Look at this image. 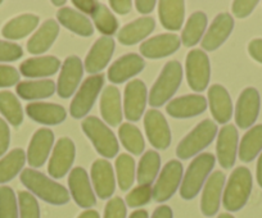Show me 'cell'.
<instances>
[{
  "label": "cell",
  "mask_w": 262,
  "mask_h": 218,
  "mask_svg": "<svg viewBox=\"0 0 262 218\" xmlns=\"http://www.w3.org/2000/svg\"><path fill=\"white\" fill-rule=\"evenodd\" d=\"M9 140H11V132L8 125L4 119L0 118V157L8 149Z\"/></svg>",
  "instance_id": "f907efd6"
},
{
  "label": "cell",
  "mask_w": 262,
  "mask_h": 218,
  "mask_svg": "<svg viewBox=\"0 0 262 218\" xmlns=\"http://www.w3.org/2000/svg\"><path fill=\"white\" fill-rule=\"evenodd\" d=\"M0 218H18L16 195L8 186L0 187Z\"/></svg>",
  "instance_id": "7bdbcfd3"
},
{
  "label": "cell",
  "mask_w": 262,
  "mask_h": 218,
  "mask_svg": "<svg viewBox=\"0 0 262 218\" xmlns=\"http://www.w3.org/2000/svg\"><path fill=\"white\" fill-rule=\"evenodd\" d=\"M208 103L211 114L217 124H226L233 116V103L228 90L221 85L215 84L208 90Z\"/></svg>",
  "instance_id": "d4e9b609"
},
{
  "label": "cell",
  "mask_w": 262,
  "mask_h": 218,
  "mask_svg": "<svg viewBox=\"0 0 262 218\" xmlns=\"http://www.w3.org/2000/svg\"><path fill=\"white\" fill-rule=\"evenodd\" d=\"M54 142V134L49 129H40L32 136L27 150V160L31 167H41L49 157Z\"/></svg>",
  "instance_id": "44dd1931"
},
{
  "label": "cell",
  "mask_w": 262,
  "mask_h": 218,
  "mask_svg": "<svg viewBox=\"0 0 262 218\" xmlns=\"http://www.w3.org/2000/svg\"><path fill=\"white\" fill-rule=\"evenodd\" d=\"M77 218H100V217H99V213H98L97 210L88 209L85 210V212H82Z\"/></svg>",
  "instance_id": "680465c9"
},
{
  "label": "cell",
  "mask_w": 262,
  "mask_h": 218,
  "mask_svg": "<svg viewBox=\"0 0 262 218\" xmlns=\"http://www.w3.org/2000/svg\"><path fill=\"white\" fill-rule=\"evenodd\" d=\"M82 74H84V66L79 57L72 56L66 59L60 69L59 79H58V95L63 99L71 96L79 86Z\"/></svg>",
  "instance_id": "5bb4252c"
},
{
  "label": "cell",
  "mask_w": 262,
  "mask_h": 218,
  "mask_svg": "<svg viewBox=\"0 0 262 218\" xmlns=\"http://www.w3.org/2000/svg\"><path fill=\"white\" fill-rule=\"evenodd\" d=\"M156 22L152 17H142L127 23L118 32V41L123 45H134L152 34Z\"/></svg>",
  "instance_id": "f1b7e54d"
},
{
  "label": "cell",
  "mask_w": 262,
  "mask_h": 218,
  "mask_svg": "<svg viewBox=\"0 0 262 218\" xmlns=\"http://www.w3.org/2000/svg\"><path fill=\"white\" fill-rule=\"evenodd\" d=\"M180 37L172 34H162L148 39L140 45L142 56L149 59H160L171 56L180 46Z\"/></svg>",
  "instance_id": "ac0fdd59"
},
{
  "label": "cell",
  "mask_w": 262,
  "mask_h": 218,
  "mask_svg": "<svg viewBox=\"0 0 262 218\" xmlns=\"http://www.w3.org/2000/svg\"><path fill=\"white\" fill-rule=\"evenodd\" d=\"M0 113L13 126H19L24 121L21 103L11 91H0Z\"/></svg>",
  "instance_id": "f35d334b"
},
{
  "label": "cell",
  "mask_w": 262,
  "mask_h": 218,
  "mask_svg": "<svg viewBox=\"0 0 262 218\" xmlns=\"http://www.w3.org/2000/svg\"><path fill=\"white\" fill-rule=\"evenodd\" d=\"M207 108V100L202 95H185L171 100L166 111L173 118H189L203 113Z\"/></svg>",
  "instance_id": "603a6c76"
},
{
  "label": "cell",
  "mask_w": 262,
  "mask_h": 218,
  "mask_svg": "<svg viewBox=\"0 0 262 218\" xmlns=\"http://www.w3.org/2000/svg\"><path fill=\"white\" fill-rule=\"evenodd\" d=\"M181 79H183L181 64L178 61L167 62L150 90L149 104L152 107H161L166 102H168L178 91L181 84Z\"/></svg>",
  "instance_id": "277c9868"
},
{
  "label": "cell",
  "mask_w": 262,
  "mask_h": 218,
  "mask_svg": "<svg viewBox=\"0 0 262 218\" xmlns=\"http://www.w3.org/2000/svg\"><path fill=\"white\" fill-rule=\"evenodd\" d=\"M18 203L21 218H40L39 203L31 192L19 191Z\"/></svg>",
  "instance_id": "ee69618b"
},
{
  "label": "cell",
  "mask_w": 262,
  "mask_h": 218,
  "mask_svg": "<svg viewBox=\"0 0 262 218\" xmlns=\"http://www.w3.org/2000/svg\"><path fill=\"white\" fill-rule=\"evenodd\" d=\"M0 4H2V2H0Z\"/></svg>",
  "instance_id": "be15d7a7"
},
{
  "label": "cell",
  "mask_w": 262,
  "mask_h": 218,
  "mask_svg": "<svg viewBox=\"0 0 262 218\" xmlns=\"http://www.w3.org/2000/svg\"><path fill=\"white\" fill-rule=\"evenodd\" d=\"M152 218H173L172 209L168 205H161L155 210Z\"/></svg>",
  "instance_id": "9f6ffc18"
},
{
  "label": "cell",
  "mask_w": 262,
  "mask_h": 218,
  "mask_svg": "<svg viewBox=\"0 0 262 218\" xmlns=\"http://www.w3.org/2000/svg\"><path fill=\"white\" fill-rule=\"evenodd\" d=\"M234 29V19L229 13H220L213 22L210 29L206 32L202 40V47L208 52H213L220 47L230 36Z\"/></svg>",
  "instance_id": "d6986e66"
},
{
  "label": "cell",
  "mask_w": 262,
  "mask_h": 218,
  "mask_svg": "<svg viewBox=\"0 0 262 218\" xmlns=\"http://www.w3.org/2000/svg\"><path fill=\"white\" fill-rule=\"evenodd\" d=\"M217 134V125L211 119L201 122L190 134L186 135L176 148V154L180 159H189L212 142Z\"/></svg>",
  "instance_id": "5b68a950"
},
{
  "label": "cell",
  "mask_w": 262,
  "mask_h": 218,
  "mask_svg": "<svg viewBox=\"0 0 262 218\" xmlns=\"http://www.w3.org/2000/svg\"><path fill=\"white\" fill-rule=\"evenodd\" d=\"M57 18L63 27L70 31L80 35V36H92L94 32V27L90 19L80 12L71 8H62L58 11Z\"/></svg>",
  "instance_id": "1f68e13d"
},
{
  "label": "cell",
  "mask_w": 262,
  "mask_h": 218,
  "mask_svg": "<svg viewBox=\"0 0 262 218\" xmlns=\"http://www.w3.org/2000/svg\"><path fill=\"white\" fill-rule=\"evenodd\" d=\"M161 167L160 154L155 150H148L144 153L138 166L137 179L140 185H150L157 177Z\"/></svg>",
  "instance_id": "8d00e7d4"
},
{
  "label": "cell",
  "mask_w": 262,
  "mask_h": 218,
  "mask_svg": "<svg viewBox=\"0 0 262 218\" xmlns=\"http://www.w3.org/2000/svg\"><path fill=\"white\" fill-rule=\"evenodd\" d=\"M58 34H59V26H58L57 22L54 19H48L41 25V27H39L34 36L29 40L27 50L31 54L45 53L55 41Z\"/></svg>",
  "instance_id": "4dcf8cb0"
},
{
  "label": "cell",
  "mask_w": 262,
  "mask_h": 218,
  "mask_svg": "<svg viewBox=\"0 0 262 218\" xmlns=\"http://www.w3.org/2000/svg\"><path fill=\"white\" fill-rule=\"evenodd\" d=\"M57 90L52 80H36V81H24L17 85V94L25 100L45 99L54 94Z\"/></svg>",
  "instance_id": "836d02e7"
},
{
  "label": "cell",
  "mask_w": 262,
  "mask_h": 218,
  "mask_svg": "<svg viewBox=\"0 0 262 218\" xmlns=\"http://www.w3.org/2000/svg\"><path fill=\"white\" fill-rule=\"evenodd\" d=\"M26 113L35 122L49 126L62 124L67 117L64 108L54 103H31L26 107Z\"/></svg>",
  "instance_id": "484cf974"
},
{
  "label": "cell",
  "mask_w": 262,
  "mask_h": 218,
  "mask_svg": "<svg viewBox=\"0 0 262 218\" xmlns=\"http://www.w3.org/2000/svg\"><path fill=\"white\" fill-rule=\"evenodd\" d=\"M155 0H137L135 2V7H137V11L142 14H148L150 12H153L156 7Z\"/></svg>",
  "instance_id": "11a10c76"
},
{
  "label": "cell",
  "mask_w": 262,
  "mask_h": 218,
  "mask_svg": "<svg viewBox=\"0 0 262 218\" xmlns=\"http://www.w3.org/2000/svg\"><path fill=\"white\" fill-rule=\"evenodd\" d=\"M147 105V86L142 80L128 82L123 95V112L128 121H139Z\"/></svg>",
  "instance_id": "30bf717a"
},
{
  "label": "cell",
  "mask_w": 262,
  "mask_h": 218,
  "mask_svg": "<svg viewBox=\"0 0 262 218\" xmlns=\"http://www.w3.org/2000/svg\"><path fill=\"white\" fill-rule=\"evenodd\" d=\"M69 186L72 198L79 207L92 208L95 205L97 199L90 185L89 176L84 168L76 167L72 169L69 177Z\"/></svg>",
  "instance_id": "2e32d148"
},
{
  "label": "cell",
  "mask_w": 262,
  "mask_h": 218,
  "mask_svg": "<svg viewBox=\"0 0 262 218\" xmlns=\"http://www.w3.org/2000/svg\"><path fill=\"white\" fill-rule=\"evenodd\" d=\"M115 52V40L112 37H100L94 42L85 58V69L89 74H98L107 67Z\"/></svg>",
  "instance_id": "ffe728a7"
},
{
  "label": "cell",
  "mask_w": 262,
  "mask_h": 218,
  "mask_svg": "<svg viewBox=\"0 0 262 218\" xmlns=\"http://www.w3.org/2000/svg\"><path fill=\"white\" fill-rule=\"evenodd\" d=\"M144 127L148 140L156 149L165 150L171 144V131L167 121L157 109H150L145 113Z\"/></svg>",
  "instance_id": "7c38bea8"
},
{
  "label": "cell",
  "mask_w": 262,
  "mask_h": 218,
  "mask_svg": "<svg viewBox=\"0 0 262 218\" xmlns=\"http://www.w3.org/2000/svg\"><path fill=\"white\" fill-rule=\"evenodd\" d=\"M85 135L90 139L97 152L105 158L115 157L118 153V141L107 125L94 116L86 117L81 124Z\"/></svg>",
  "instance_id": "8992f818"
},
{
  "label": "cell",
  "mask_w": 262,
  "mask_h": 218,
  "mask_svg": "<svg viewBox=\"0 0 262 218\" xmlns=\"http://www.w3.org/2000/svg\"><path fill=\"white\" fill-rule=\"evenodd\" d=\"M252 191V175L246 167H238L229 177L224 190V207L229 212L242 209L248 202Z\"/></svg>",
  "instance_id": "3957f363"
},
{
  "label": "cell",
  "mask_w": 262,
  "mask_h": 218,
  "mask_svg": "<svg viewBox=\"0 0 262 218\" xmlns=\"http://www.w3.org/2000/svg\"><path fill=\"white\" fill-rule=\"evenodd\" d=\"M262 150V125L252 127L244 134L239 144V159L243 162L253 160Z\"/></svg>",
  "instance_id": "e575fe53"
},
{
  "label": "cell",
  "mask_w": 262,
  "mask_h": 218,
  "mask_svg": "<svg viewBox=\"0 0 262 218\" xmlns=\"http://www.w3.org/2000/svg\"><path fill=\"white\" fill-rule=\"evenodd\" d=\"M98 2H94V0H74V6L77 7L81 12L84 13L90 14L92 16L93 12L97 9L98 7Z\"/></svg>",
  "instance_id": "db71d44e"
},
{
  "label": "cell",
  "mask_w": 262,
  "mask_h": 218,
  "mask_svg": "<svg viewBox=\"0 0 262 218\" xmlns=\"http://www.w3.org/2000/svg\"><path fill=\"white\" fill-rule=\"evenodd\" d=\"M39 25V17L35 14H22L11 19L2 30L4 37L9 40L24 39L31 34Z\"/></svg>",
  "instance_id": "d6a6232c"
},
{
  "label": "cell",
  "mask_w": 262,
  "mask_h": 218,
  "mask_svg": "<svg viewBox=\"0 0 262 218\" xmlns=\"http://www.w3.org/2000/svg\"><path fill=\"white\" fill-rule=\"evenodd\" d=\"M186 80L194 91H203L210 82L211 66L207 54L201 49H193L186 57Z\"/></svg>",
  "instance_id": "52a82bcc"
},
{
  "label": "cell",
  "mask_w": 262,
  "mask_h": 218,
  "mask_svg": "<svg viewBox=\"0 0 262 218\" xmlns=\"http://www.w3.org/2000/svg\"><path fill=\"white\" fill-rule=\"evenodd\" d=\"M181 179L183 164L179 160H170L166 163L153 187V199L158 203L170 199L178 190Z\"/></svg>",
  "instance_id": "9c48e42d"
},
{
  "label": "cell",
  "mask_w": 262,
  "mask_h": 218,
  "mask_svg": "<svg viewBox=\"0 0 262 218\" xmlns=\"http://www.w3.org/2000/svg\"><path fill=\"white\" fill-rule=\"evenodd\" d=\"M128 218H149V215H148L147 210L139 209L131 213V215Z\"/></svg>",
  "instance_id": "91938a15"
},
{
  "label": "cell",
  "mask_w": 262,
  "mask_h": 218,
  "mask_svg": "<svg viewBox=\"0 0 262 218\" xmlns=\"http://www.w3.org/2000/svg\"><path fill=\"white\" fill-rule=\"evenodd\" d=\"M257 182H258L259 186L262 187V153L261 155H259L258 160H257Z\"/></svg>",
  "instance_id": "6f0895ef"
},
{
  "label": "cell",
  "mask_w": 262,
  "mask_h": 218,
  "mask_svg": "<svg viewBox=\"0 0 262 218\" xmlns=\"http://www.w3.org/2000/svg\"><path fill=\"white\" fill-rule=\"evenodd\" d=\"M104 218H126V205L121 198L116 197L107 203Z\"/></svg>",
  "instance_id": "7dc6e473"
},
{
  "label": "cell",
  "mask_w": 262,
  "mask_h": 218,
  "mask_svg": "<svg viewBox=\"0 0 262 218\" xmlns=\"http://www.w3.org/2000/svg\"><path fill=\"white\" fill-rule=\"evenodd\" d=\"M93 22H94L95 27L98 29V31L102 32L103 35L110 37L111 35L115 34L117 31L118 22L116 19V17L111 13V11L108 9V7H105L104 4H98L97 9L93 12L92 14Z\"/></svg>",
  "instance_id": "b9f144b4"
},
{
  "label": "cell",
  "mask_w": 262,
  "mask_h": 218,
  "mask_svg": "<svg viewBox=\"0 0 262 218\" xmlns=\"http://www.w3.org/2000/svg\"><path fill=\"white\" fill-rule=\"evenodd\" d=\"M207 27V16L203 12H195L189 17L181 35V41L186 47H191L200 42Z\"/></svg>",
  "instance_id": "d590c367"
},
{
  "label": "cell",
  "mask_w": 262,
  "mask_h": 218,
  "mask_svg": "<svg viewBox=\"0 0 262 218\" xmlns=\"http://www.w3.org/2000/svg\"><path fill=\"white\" fill-rule=\"evenodd\" d=\"M24 52L19 45L9 41H0V62H13L21 58Z\"/></svg>",
  "instance_id": "bcb514c9"
},
{
  "label": "cell",
  "mask_w": 262,
  "mask_h": 218,
  "mask_svg": "<svg viewBox=\"0 0 262 218\" xmlns=\"http://www.w3.org/2000/svg\"><path fill=\"white\" fill-rule=\"evenodd\" d=\"M21 182L36 197L50 204L62 205L70 200V194L64 186L32 168L22 171Z\"/></svg>",
  "instance_id": "6da1fadb"
},
{
  "label": "cell",
  "mask_w": 262,
  "mask_h": 218,
  "mask_svg": "<svg viewBox=\"0 0 262 218\" xmlns=\"http://www.w3.org/2000/svg\"><path fill=\"white\" fill-rule=\"evenodd\" d=\"M110 6L116 13L127 14L133 8V2L131 0H111Z\"/></svg>",
  "instance_id": "816d5d0a"
},
{
  "label": "cell",
  "mask_w": 262,
  "mask_h": 218,
  "mask_svg": "<svg viewBox=\"0 0 262 218\" xmlns=\"http://www.w3.org/2000/svg\"><path fill=\"white\" fill-rule=\"evenodd\" d=\"M118 136L123 147L135 155H140L144 150V139L137 126L131 124H122L118 129Z\"/></svg>",
  "instance_id": "ab89813d"
},
{
  "label": "cell",
  "mask_w": 262,
  "mask_h": 218,
  "mask_svg": "<svg viewBox=\"0 0 262 218\" xmlns=\"http://www.w3.org/2000/svg\"><path fill=\"white\" fill-rule=\"evenodd\" d=\"M92 181L94 185V191L100 199H108L115 192V174L108 160L98 159L93 163Z\"/></svg>",
  "instance_id": "cb8c5ba5"
},
{
  "label": "cell",
  "mask_w": 262,
  "mask_h": 218,
  "mask_svg": "<svg viewBox=\"0 0 262 218\" xmlns=\"http://www.w3.org/2000/svg\"><path fill=\"white\" fill-rule=\"evenodd\" d=\"M248 53L254 61L262 63V39L252 40L248 45Z\"/></svg>",
  "instance_id": "f5cc1de1"
},
{
  "label": "cell",
  "mask_w": 262,
  "mask_h": 218,
  "mask_svg": "<svg viewBox=\"0 0 262 218\" xmlns=\"http://www.w3.org/2000/svg\"><path fill=\"white\" fill-rule=\"evenodd\" d=\"M103 82H104L103 75H94L85 80L84 84L81 85L79 91L72 99L71 107H70V113L74 118H82L89 113V111L94 105L95 99L99 95Z\"/></svg>",
  "instance_id": "ba28073f"
},
{
  "label": "cell",
  "mask_w": 262,
  "mask_h": 218,
  "mask_svg": "<svg viewBox=\"0 0 262 218\" xmlns=\"http://www.w3.org/2000/svg\"><path fill=\"white\" fill-rule=\"evenodd\" d=\"M116 174H117L118 186L126 191L134 184L135 160L128 154H121L116 159Z\"/></svg>",
  "instance_id": "60d3db41"
},
{
  "label": "cell",
  "mask_w": 262,
  "mask_h": 218,
  "mask_svg": "<svg viewBox=\"0 0 262 218\" xmlns=\"http://www.w3.org/2000/svg\"><path fill=\"white\" fill-rule=\"evenodd\" d=\"M53 4H54V6H57V7H62V6H64L66 2H64V0H60V2H58V0H53Z\"/></svg>",
  "instance_id": "94428289"
},
{
  "label": "cell",
  "mask_w": 262,
  "mask_h": 218,
  "mask_svg": "<svg viewBox=\"0 0 262 218\" xmlns=\"http://www.w3.org/2000/svg\"><path fill=\"white\" fill-rule=\"evenodd\" d=\"M236 150H238V130L234 125H226L219 132L217 145H216V155L221 167L229 169L234 166Z\"/></svg>",
  "instance_id": "9a60e30c"
},
{
  "label": "cell",
  "mask_w": 262,
  "mask_h": 218,
  "mask_svg": "<svg viewBox=\"0 0 262 218\" xmlns=\"http://www.w3.org/2000/svg\"><path fill=\"white\" fill-rule=\"evenodd\" d=\"M144 59L138 54L130 53L121 57L108 69V79L113 84H122L126 80L137 76L144 69Z\"/></svg>",
  "instance_id": "7402d4cb"
},
{
  "label": "cell",
  "mask_w": 262,
  "mask_h": 218,
  "mask_svg": "<svg viewBox=\"0 0 262 218\" xmlns=\"http://www.w3.org/2000/svg\"><path fill=\"white\" fill-rule=\"evenodd\" d=\"M257 4H258V2H256V0H236L233 3L231 9H233V13L235 17L246 18L253 12Z\"/></svg>",
  "instance_id": "681fc988"
},
{
  "label": "cell",
  "mask_w": 262,
  "mask_h": 218,
  "mask_svg": "<svg viewBox=\"0 0 262 218\" xmlns=\"http://www.w3.org/2000/svg\"><path fill=\"white\" fill-rule=\"evenodd\" d=\"M215 157L211 153H202L194 158L181 182L180 195L183 199L190 200L198 195L215 167Z\"/></svg>",
  "instance_id": "7a4b0ae2"
},
{
  "label": "cell",
  "mask_w": 262,
  "mask_h": 218,
  "mask_svg": "<svg viewBox=\"0 0 262 218\" xmlns=\"http://www.w3.org/2000/svg\"><path fill=\"white\" fill-rule=\"evenodd\" d=\"M100 113L103 119L111 126H118L122 121L121 95L116 86H107L100 98Z\"/></svg>",
  "instance_id": "4316f807"
},
{
  "label": "cell",
  "mask_w": 262,
  "mask_h": 218,
  "mask_svg": "<svg viewBox=\"0 0 262 218\" xmlns=\"http://www.w3.org/2000/svg\"><path fill=\"white\" fill-rule=\"evenodd\" d=\"M18 81L19 72L14 67L0 66V87H11Z\"/></svg>",
  "instance_id": "c3c4849f"
},
{
  "label": "cell",
  "mask_w": 262,
  "mask_h": 218,
  "mask_svg": "<svg viewBox=\"0 0 262 218\" xmlns=\"http://www.w3.org/2000/svg\"><path fill=\"white\" fill-rule=\"evenodd\" d=\"M261 107L259 94L254 87L242 91L235 105V122L241 129H249L256 122Z\"/></svg>",
  "instance_id": "8fae6325"
},
{
  "label": "cell",
  "mask_w": 262,
  "mask_h": 218,
  "mask_svg": "<svg viewBox=\"0 0 262 218\" xmlns=\"http://www.w3.org/2000/svg\"><path fill=\"white\" fill-rule=\"evenodd\" d=\"M26 153L22 149H14L0 160V184L11 181L24 168Z\"/></svg>",
  "instance_id": "74e56055"
},
{
  "label": "cell",
  "mask_w": 262,
  "mask_h": 218,
  "mask_svg": "<svg viewBox=\"0 0 262 218\" xmlns=\"http://www.w3.org/2000/svg\"><path fill=\"white\" fill-rule=\"evenodd\" d=\"M59 66V59L55 57H37V58H30L22 62L19 71L25 77L41 79V77H49L57 74Z\"/></svg>",
  "instance_id": "83f0119b"
},
{
  "label": "cell",
  "mask_w": 262,
  "mask_h": 218,
  "mask_svg": "<svg viewBox=\"0 0 262 218\" xmlns=\"http://www.w3.org/2000/svg\"><path fill=\"white\" fill-rule=\"evenodd\" d=\"M224 185H225V175L221 171L213 172L206 181L202 199H201V209L207 217L216 214L219 210Z\"/></svg>",
  "instance_id": "e0dca14e"
},
{
  "label": "cell",
  "mask_w": 262,
  "mask_h": 218,
  "mask_svg": "<svg viewBox=\"0 0 262 218\" xmlns=\"http://www.w3.org/2000/svg\"><path fill=\"white\" fill-rule=\"evenodd\" d=\"M75 144L69 137H62L55 144L53 154L49 159L48 171L54 179H60L64 176L74 164L75 160Z\"/></svg>",
  "instance_id": "4fadbf2b"
},
{
  "label": "cell",
  "mask_w": 262,
  "mask_h": 218,
  "mask_svg": "<svg viewBox=\"0 0 262 218\" xmlns=\"http://www.w3.org/2000/svg\"><path fill=\"white\" fill-rule=\"evenodd\" d=\"M219 218H234V217L231 214H229V213H223V214L219 215Z\"/></svg>",
  "instance_id": "6125c7cd"
},
{
  "label": "cell",
  "mask_w": 262,
  "mask_h": 218,
  "mask_svg": "<svg viewBox=\"0 0 262 218\" xmlns=\"http://www.w3.org/2000/svg\"><path fill=\"white\" fill-rule=\"evenodd\" d=\"M158 16L165 29L178 31L185 16V3L181 0H162L158 3Z\"/></svg>",
  "instance_id": "f546056e"
},
{
  "label": "cell",
  "mask_w": 262,
  "mask_h": 218,
  "mask_svg": "<svg viewBox=\"0 0 262 218\" xmlns=\"http://www.w3.org/2000/svg\"><path fill=\"white\" fill-rule=\"evenodd\" d=\"M153 197V190L150 185H139L126 195V204L131 208H138L147 204Z\"/></svg>",
  "instance_id": "f6af8a7d"
}]
</instances>
